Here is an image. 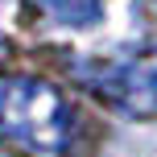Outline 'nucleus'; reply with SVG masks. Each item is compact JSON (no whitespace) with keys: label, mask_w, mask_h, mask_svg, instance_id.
Returning a JSON list of instances; mask_svg holds the SVG:
<instances>
[{"label":"nucleus","mask_w":157,"mask_h":157,"mask_svg":"<svg viewBox=\"0 0 157 157\" xmlns=\"http://www.w3.org/2000/svg\"><path fill=\"white\" fill-rule=\"evenodd\" d=\"M0 132L41 157H75L87 145V120L58 83L29 71H0Z\"/></svg>","instance_id":"1"},{"label":"nucleus","mask_w":157,"mask_h":157,"mask_svg":"<svg viewBox=\"0 0 157 157\" xmlns=\"http://www.w3.org/2000/svg\"><path fill=\"white\" fill-rule=\"evenodd\" d=\"M75 78L128 120H157V46H136L116 58H87Z\"/></svg>","instance_id":"2"},{"label":"nucleus","mask_w":157,"mask_h":157,"mask_svg":"<svg viewBox=\"0 0 157 157\" xmlns=\"http://www.w3.org/2000/svg\"><path fill=\"white\" fill-rule=\"evenodd\" d=\"M25 4L58 29H95L103 21V0H25Z\"/></svg>","instance_id":"3"},{"label":"nucleus","mask_w":157,"mask_h":157,"mask_svg":"<svg viewBox=\"0 0 157 157\" xmlns=\"http://www.w3.org/2000/svg\"><path fill=\"white\" fill-rule=\"evenodd\" d=\"M0 157H8V153H4V145H0Z\"/></svg>","instance_id":"4"}]
</instances>
